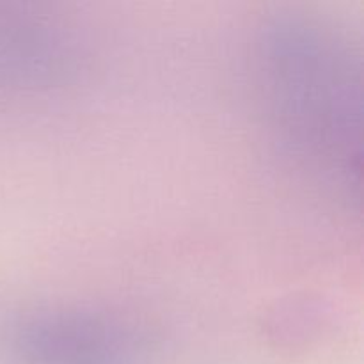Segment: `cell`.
Returning <instances> with one entry per match:
<instances>
[{
    "label": "cell",
    "instance_id": "obj_1",
    "mask_svg": "<svg viewBox=\"0 0 364 364\" xmlns=\"http://www.w3.org/2000/svg\"><path fill=\"white\" fill-rule=\"evenodd\" d=\"M153 347L132 313L89 301L31 302L0 316V364H151Z\"/></svg>",
    "mask_w": 364,
    "mask_h": 364
}]
</instances>
